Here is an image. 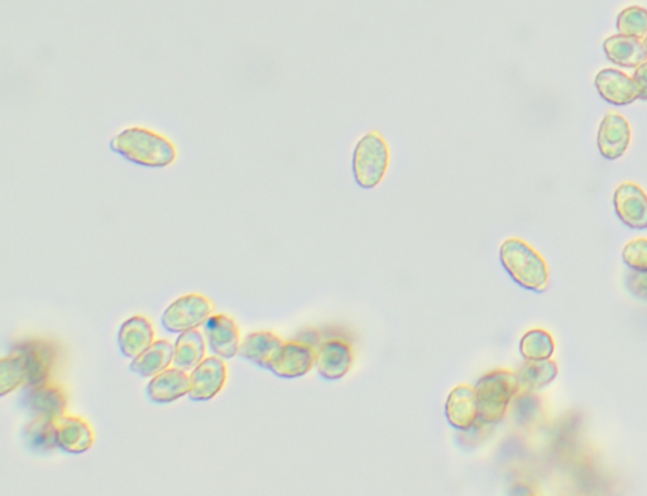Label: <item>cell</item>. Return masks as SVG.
Instances as JSON below:
<instances>
[{"instance_id":"6da1fadb","label":"cell","mask_w":647,"mask_h":496,"mask_svg":"<svg viewBox=\"0 0 647 496\" xmlns=\"http://www.w3.org/2000/svg\"><path fill=\"white\" fill-rule=\"evenodd\" d=\"M112 151L133 165L165 168L177 157V148L165 134L145 127L124 128L110 142Z\"/></svg>"},{"instance_id":"7a4b0ae2","label":"cell","mask_w":647,"mask_h":496,"mask_svg":"<svg viewBox=\"0 0 647 496\" xmlns=\"http://www.w3.org/2000/svg\"><path fill=\"white\" fill-rule=\"evenodd\" d=\"M391 165V149L381 132L373 129L358 139L352 152L354 182L363 190H373L385 180Z\"/></svg>"},{"instance_id":"3957f363","label":"cell","mask_w":647,"mask_h":496,"mask_svg":"<svg viewBox=\"0 0 647 496\" xmlns=\"http://www.w3.org/2000/svg\"><path fill=\"white\" fill-rule=\"evenodd\" d=\"M500 258L503 268L521 287L534 292H543L548 287L549 272L545 260L524 240H505L500 248Z\"/></svg>"},{"instance_id":"277c9868","label":"cell","mask_w":647,"mask_h":496,"mask_svg":"<svg viewBox=\"0 0 647 496\" xmlns=\"http://www.w3.org/2000/svg\"><path fill=\"white\" fill-rule=\"evenodd\" d=\"M14 353L21 354L27 370V385L51 382L64 364V346L49 337H32L12 346Z\"/></svg>"},{"instance_id":"5b68a950","label":"cell","mask_w":647,"mask_h":496,"mask_svg":"<svg viewBox=\"0 0 647 496\" xmlns=\"http://www.w3.org/2000/svg\"><path fill=\"white\" fill-rule=\"evenodd\" d=\"M478 416L483 423H497L505 416L511 399L520 392L516 374L497 370L479 380L476 389Z\"/></svg>"},{"instance_id":"8992f818","label":"cell","mask_w":647,"mask_h":496,"mask_svg":"<svg viewBox=\"0 0 647 496\" xmlns=\"http://www.w3.org/2000/svg\"><path fill=\"white\" fill-rule=\"evenodd\" d=\"M214 303L199 293H190L172 302L161 317V324L171 334L198 329L212 316Z\"/></svg>"},{"instance_id":"52a82bcc","label":"cell","mask_w":647,"mask_h":496,"mask_svg":"<svg viewBox=\"0 0 647 496\" xmlns=\"http://www.w3.org/2000/svg\"><path fill=\"white\" fill-rule=\"evenodd\" d=\"M19 406L26 409L32 417L47 416L56 420L66 414L67 392L64 385L55 380L28 385L19 399Z\"/></svg>"},{"instance_id":"ba28073f","label":"cell","mask_w":647,"mask_h":496,"mask_svg":"<svg viewBox=\"0 0 647 496\" xmlns=\"http://www.w3.org/2000/svg\"><path fill=\"white\" fill-rule=\"evenodd\" d=\"M228 370L222 358H206L190 374L189 398L194 402H208L218 396L227 382Z\"/></svg>"},{"instance_id":"9c48e42d","label":"cell","mask_w":647,"mask_h":496,"mask_svg":"<svg viewBox=\"0 0 647 496\" xmlns=\"http://www.w3.org/2000/svg\"><path fill=\"white\" fill-rule=\"evenodd\" d=\"M314 346L296 339L282 344L268 370L280 378L303 377L314 365Z\"/></svg>"},{"instance_id":"30bf717a","label":"cell","mask_w":647,"mask_h":496,"mask_svg":"<svg viewBox=\"0 0 647 496\" xmlns=\"http://www.w3.org/2000/svg\"><path fill=\"white\" fill-rule=\"evenodd\" d=\"M631 128L621 114L610 110L599 125L597 144L599 153L608 161H616L630 146Z\"/></svg>"},{"instance_id":"8fae6325","label":"cell","mask_w":647,"mask_h":496,"mask_svg":"<svg viewBox=\"0 0 647 496\" xmlns=\"http://www.w3.org/2000/svg\"><path fill=\"white\" fill-rule=\"evenodd\" d=\"M615 210L623 224L631 229H647V195L640 186L623 182L615 191Z\"/></svg>"},{"instance_id":"7c38bea8","label":"cell","mask_w":647,"mask_h":496,"mask_svg":"<svg viewBox=\"0 0 647 496\" xmlns=\"http://www.w3.org/2000/svg\"><path fill=\"white\" fill-rule=\"evenodd\" d=\"M204 335L210 350L219 358L232 359L238 354L241 339L234 320L223 313L212 315L204 324Z\"/></svg>"},{"instance_id":"4fadbf2b","label":"cell","mask_w":647,"mask_h":496,"mask_svg":"<svg viewBox=\"0 0 647 496\" xmlns=\"http://www.w3.org/2000/svg\"><path fill=\"white\" fill-rule=\"evenodd\" d=\"M594 85L598 94L607 103L616 107H625L640 99L639 89L634 77L627 76L625 72L616 69H605L599 71Z\"/></svg>"},{"instance_id":"5bb4252c","label":"cell","mask_w":647,"mask_h":496,"mask_svg":"<svg viewBox=\"0 0 647 496\" xmlns=\"http://www.w3.org/2000/svg\"><path fill=\"white\" fill-rule=\"evenodd\" d=\"M55 427L57 447L66 454H84L94 445L93 428L83 418L65 414V416L56 418Z\"/></svg>"},{"instance_id":"9a60e30c","label":"cell","mask_w":647,"mask_h":496,"mask_svg":"<svg viewBox=\"0 0 647 496\" xmlns=\"http://www.w3.org/2000/svg\"><path fill=\"white\" fill-rule=\"evenodd\" d=\"M190 392V375L179 368H167L150 380L146 388L147 398L152 403L169 404Z\"/></svg>"},{"instance_id":"2e32d148","label":"cell","mask_w":647,"mask_h":496,"mask_svg":"<svg viewBox=\"0 0 647 496\" xmlns=\"http://www.w3.org/2000/svg\"><path fill=\"white\" fill-rule=\"evenodd\" d=\"M155 331L150 321L143 316H134L121 326L118 346L128 359H136L153 344Z\"/></svg>"},{"instance_id":"e0dca14e","label":"cell","mask_w":647,"mask_h":496,"mask_svg":"<svg viewBox=\"0 0 647 496\" xmlns=\"http://www.w3.org/2000/svg\"><path fill=\"white\" fill-rule=\"evenodd\" d=\"M352 360L351 346L342 340H332L321 345L316 355L319 373L330 380L344 377L351 368Z\"/></svg>"},{"instance_id":"ac0fdd59","label":"cell","mask_w":647,"mask_h":496,"mask_svg":"<svg viewBox=\"0 0 647 496\" xmlns=\"http://www.w3.org/2000/svg\"><path fill=\"white\" fill-rule=\"evenodd\" d=\"M282 340L272 332L258 331L244 337L239 346L238 355L261 368H268L273 358L279 353Z\"/></svg>"},{"instance_id":"d6986e66","label":"cell","mask_w":647,"mask_h":496,"mask_svg":"<svg viewBox=\"0 0 647 496\" xmlns=\"http://www.w3.org/2000/svg\"><path fill=\"white\" fill-rule=\"evenodd\" d=\"M603 50L608 61L621 67L636 69L647 60L644 42L634 37L612 36L603 42Z\"/></svg>"},{"instance_id":"ffe728a7","label":"cell","mask_w":647,"mask_h":496,"mask_svg":"<svg viewBox=\"0 0 647 496\" xmlns=\"http://www.w3.org/2000/svg\"><path fill=\"white\" fill-rule=\"evenodd\" d=\"M447 417L448 421L460 430H468L474 426L479 417L476 390L467 385L455 388L448 399Z\"/></svg>"},{"instance_id":"44dd1931","label":"cell","mask_w":647,"mask_h":496,"mask_svg":"<svg viewBox=\"0 0 647 496\" xmlns=\"http://www.w3.org/2000/svg\"><path fill=\"white\" fill-rule=\"evenodd\" d=\"M174 348L175 345H172L170 341H153L150 348L132 360L129 370L143 378L155 377L158 373L169 368L174 361Z\"/></svg>"},{"instance_id":"7402d4cb","label":"cell","mask_w":647,"mask_h":496,"mask_svg":"<svg viewBox=\"0 0 647 496\" xmlns=\"http://www.w3.org/2000/svg\"><path fill=\"white\" fill-rule=\"evenodd\" d=\"M22 438L28 450L37 454L59 449L56 441V427L54 418L47 416H33L22 431Z\"/></svg>"},{"instance_id":"603a6c76","label":"cell","mask_w":647,"mask_h":496,"mask_svg":"<svg viewBox=\"0 0 647 496\" xmlns=\"http://www.w3.org/2000/svg\"><path fill=\"white\" fill-rule=\"evenodd\" d=\"M205 356V340L198 329L182 332L176 340L174 348V363L176 368L194 370Z\"/></svg>"},{"instance_id":"cb8c5ba5","label":"cell","mask_w":647,"mask_h":496,"mask_svg":"<svg viewBox=\"0 0 647 496\" xmlns=\"http://www.w3.org/2000/svg\"><path fill=\"white\" fill-rule=\"evenodd\" d=\"M22 385H27L25 360L21 354L11 351L0 361V396L6 397Z\"/></svg>"},{"instance_id":"d4e9b609","label":"cell","mask_w":647,"mask_h":496,"mask_svg":"<svg viewBox=\"0 0 647 496\" xmlns=\"http://www.w3.org/2000/svg\"><path fill=\"white\" fill-rule=\"evenodd\" d=\"M558 367L548 359L546 360H530L524 368L520 370L517 375L519 379L520 389H539L549 384L551 380L557 377Z\"/></svg>"},{"instance_id":"484cf974","label":"cell","mask_w":647,"mask_h":496,"mask_svg":"<svg viewBox=\"0 0 647 496\" xmlns=\"http://www.w3.org/2000/svg\"><path fill=\"white\" fill-rule=\"evenodd\" d=\"M617 31L622 36L634 37L637 40L647 35V11L641 7L623 9L617 17Z\"/></svg>"},{"instance_id":"4316f807","label":"cell","mask_w":647,"mask_h":496,"mask_svg":"<svg viewBox=\"0 0 647 496\" xmlns=\"http://www.w3.org/2000/svg\"><path fill=\"white\" fill-rule=\"evenodd\" d=\"M520 350L526 359L546 360L554 353L553 339L543 330L530 331L522 339Z\"/></svg>"},{"instance_id":"83f0119b","label":"cell","mask_w":647,"mask_h":496,"mask_svg":"<svg viewBox=\"0 0 647 496\" xmlns=\"http://www.w3.org/2000/svg\"><path fill=\"white\" fill-rule=\"evenodd\" d=\"M622 258L634 271L647 272V239L632 240L623 249Z\"/></svg>"},{"instance_id":"f1b7e54d","label":"cell","mask_w":647,"mask_h":496,"mask_svg":"<svg viewBox=\"0 0 647 496\" xmlns=\"http://www.w3.org/2000/svg\"><path fill=\"white\" fill-rule=\"evenodd\" d=\"M626 286L632 295L647 301V272H631L626 278Z\"/></svg>"},{"instance_id":"f546056e","label":"cell","mask_w":647,"mask_h":496,"mask_svg":"<svg viewBox=\"0 0 647 496\" xmlns=\"http://www.w3.org/2000/svg\"><path fill=\"white\" fill-rule=\"evenodd\" d=\"M634 80L639 89L640 99L647 101V60L644 64L637 67L634 74Z\"/></svg>"},{"instance_id":"4dcf8cb0","label":"cell","mask_w":647,"mask_h":496,"mask_svg":"<svg viewBox=\"0 0 647 496\" xmlns=\"http://www.w3.org/2000/svg\"><path fill=\"white\" fill-rule=\"evenodd\" d=\"M644 45H645V48H646V50H647V35H646V36H645V38H644Z\"/></svg>"}]
</instances>
